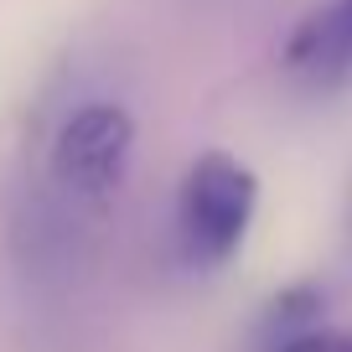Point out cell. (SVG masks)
<instances>
[{
  "label": "cell",
  "instance_id": "3957f363",
  "mask_svg": "<svg viewBox=\"0 0 352 352\" xmlns=\"http://www.w3.org/2000/svg\"><path fill=\"white\" fill-rule=\"evenodd\" d=\"M285 73L311 94H337L352 83V0H321L285 36Z\"/></svg>",
  "mask_w": 352,
  "mask_h": 352
},
{
  "label": "cell",
  "instance_id": "7a4b0ae2",
  "mask_svg": "<svg viewBox=\"0 0 352 352\" xmlns=\"http://www.w3.org/2000/svg\"><path fill=\"white\" fill-rule=\"evenodd\" d=\"M135 155V120L109 99L78 104L47 145V197L63 212H94L124 187Z\"/></svg>",
  "mask_w": 352,
  "mask_h": 352
},
{
  "label": "cell",
  "instance_id": "277c9868",
  "mask_svg": "<svg viewBox=\"0 0 352 352\" xmlns=\"http://www.w3.org/2000/svg\"><path fill=\"white\" fill-rule=\"evenodd\" d=\"M264 352H352V331L321 327V296L290 290L270 306V321L259 331Z\"/></svg>",
  "mask_w": 352,
  "mask_h": 352
},
{
  "label": "cell",
  "instance_id": "6da1fadb",
  "mask_svg": "<svg viewBox=\"0 0 352 352\" xmlns=\"http://www.w3.org/2000/svg\"><path fill=\"white\" fill-rule=\"evenodd\" d=\"M259 212V182L243 161L223 151H202L187 166L176 187V218H171V243L176 259L192 275H218L239 259L243 239Z\"/></svg>",
  "mask_w": 352,
  "mask_h": 352
}]
</instances>
